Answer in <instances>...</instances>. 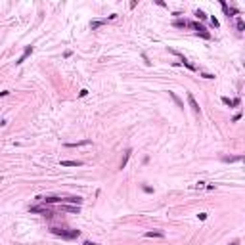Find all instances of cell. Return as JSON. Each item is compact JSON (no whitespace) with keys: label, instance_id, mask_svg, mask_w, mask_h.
Instances as JSON below:
<instances>
[{"label":"cell","instance_id":"14","mask_svg":"<svg viewBox=\"0 0 245 245\" xmlns=\"http://www.w3.org/2000/svg\"><path fill=\"white\" fill-rule=\"evenodd\" d=\"M176 54H178V52H176ZM178 56H180V54H178ZM180 58H182L180 65H186V67H188V69H190V71H195V65H192L190 61H188V60H186V58H184V56H180Z\"/></svg>","mask_w":245,"mask_h":245},{"label":"cell","instance_id":"28","mask_svg":"<svg viewBox=\"0 0 245 245\" xmlns=\"http://www.w3.org/2000/svg\"><path fill=\"white\" fill-rule=\"evenodd\" d=\"M155 4H157V6H161V8H165V6H167L165 2H163V0H155Z\"/></svg>","mask_w":245,"mask_h":245},{"label":"cell","instance_id":"3","mask_svg":"<svg viewBox=\"0 0 245 245\" xmlns=\"http://www.w3.org/2000/svg\"><path fill=\"white\" fill-rule=\"evenodd\" d=\"M188 103H190V107L194 109L195 115H199V113H201V107H199V103L195 102V98H194V94H192V92H188Z\"/></svg>","mask_w":245,"mask_h":245},{"label":"cell","instance_id":"24","mask_svg":"<svg viewBox=\"0 0 245 245\" xmlns=\"http://www.w3.org/2000/svg\"><path fill=\"white\" fill-rule=\"evenodd\" d=\"M239 119H241V113H236V115L232 117V123H237Z\"/></svg>","mask_w":245,"mask_h":245},{"label":"cell","instance_id":"6","mask_svg":"<svg viewBox=\"0 0 245 245\" xmlns=\"http://www.w3.org/2000/svg\"><path fill=\"white\" fill-rule=\"evenodd\" d=\"M31 213H40V214H44V217H48V218L52 217L50 211H48L46 207H40V205H37V207H31Z\"/></svg>","mask_w":245,"mask_h":245},{"label":"cell","instance_id":"17","mask_svg":"<svg viewBox=\"0 0 245 245\" xmlns=\"http://www.w3.org/2000/svg\"><path fill=\"white\" fill-rule=\"evenodd\" d=\"M86 144H90V140H81V142L77 144H65L67 148H79V146H86Z\"/></svg>","mask_w":245,"mask_h":245},{"label":"cell","instance_id":"23","mask_svg":"<svg viewBox=\"0 0 245 245\" xmlns=\"http://www.w3.org/2000/svg\"><path fill=\"white\" fill-rule=\"evenodd\" d=\"M142 190L146 192V194H153V188H149V186H142Z\"/></svg>","mask_w":245,"mask_h":245},{"label":"cell","instance_id":"25","mask_svg":"<svg viewBox=\"0 0 245 245\" xmlns=\"http://www.w3.org/2000/svg\"><path fill=\"white\" fill-rule=\"evenodd\" d=\"M201 77L203 79H214V75H211V73H201Z\"/></svg>","mask_w":245,"mask_h":245},{"label":"cell","instance_id":"22","mask_svg":"<svg viewBox=\"0 0 245 245\" xmlns=\"http://www.w3.org/2000/svg\"><path fill=\"white\" fill-rule=\"evenodd\" d=\"M211 23H213V27H220V21H218V19L214 17V15L211 17Z\"/></svg>","mask_w":245,"mask_h":245},{"label":"cell","instance_id":"19","mask_svg":"<svg viewBox=\"0 0 245 245\" xmlns=\"http://www.w3.org/2000/svg\"><path fill=\"white\" fill-rule=\"evenodd\" d=\"M172 25H174V27H178V29H182V27H188V21H186V19H176Z\"/></svg>","mask_w":245,"mask_h":245},{"label":"cell","instance_id":"31","mask_svg":"<svg viewBox=\"0 0 245 245\" xmlns=\"http://www.w3.org/2000/svg\"><path fill=\"white\" fill-rule=\"evenodd\" d=\"M230 245H239V239H234V241H232Z\"/></svg>","mask_w":245,"mask_h":245},{"label":"cell","instance_id":"11","mask_svg":"<svg viewBox=\"0 0 245 245\" xmlns=\"http://www.w3.org/2000/svg\"><path fill=\"white\" fill-rule=\"evenodd\" d=\"M61 167H83V161H61Z\"/></svg>","mask_w":245,"mask_h":245},{"label":"cell","instance_id":"20","mask_svg":"<svg viewBox=\"0 0 245 245\" xmlns=\"http://www.w3.org/2000/svg\"><path fill=\"white\" fill-rule=\"evenodd\" d=\"M195 17L201 19V21H205V19H207V14H205L203 10H195Z\"/></svg>","mask_w":245,"mask_h":245},{"label":"cell","instance_id":"13","mask_svg":"<svg viewBox=\"0 0 245 245\" xmlns=\"http://www.w3.org/2000/svg\"><path fill=\"white\" fill-rule=\"evenodd\" d=\"M243 159V155H232V157H222V161L224 163H236V161H241Z\"/></svg>","mask_w":245,"mask_h":245},{"label":"cell","instance_id":"5","mask_svg":"<svg viewBox=\"0 0 245 245\" xmlns=\"http://www.w3.org/2000/svg\"><path fill=\"white\" fill-rule=\"evenodd\" d=\"M61 203H65V205H79L81 207V203H83V197H79V195H77V197H65L63 201H61Z\"/></svg>","mask_w":245,"mask_h":245},{"label":"cell","instance_id":"26","mask_svg":"<svg viewBox=\"0 0 245 245\" xmlns=\"http://www.w3.org/2000/svg\"><path fill=\"white\" fill-rule=\"evenodd\" d=\"M197 217H199V220H207V213H199Z\"/></svg>","mask_w":245,"mask_h":245},{"label":"cell","instance_id":"27","mask_svg":"<svg viewBox=\"0 0 245 245\" xmlns=\"http://www.w3.org/2000/svg\"><path fill=\"white\" fill-rule=\"evenodd\" d=\"M86 94H88V90H86V88H83V90H81V92H79V96H81V98H84V96H86Z\"/></svg>","mask_w":245,"mask_h":245},{"label":"cell","instance_id":"30","mask_svg":"<svg viewBox=\"0 0 245 245\" xmlns=\"http://www.w3.org/2000/svg\"><path fill=\"white\" fill-rule=\"evenodd\" d=\"M83 245H98V243H94V241H84Z\"/></svg>","mask_w":245,"mask_h":245},{"label":"cell","instance_id":"2","mask_svg":"<svg viewBox=\"0 0 245 245\" xmlns=\"http://www.w3.org/2000/svg\"><path fill=\"white\" fill-rule=\"evenodd\" d=\"M188 27L195 29V33H197V35H201L203 38H207V40L211 38V33H209L207 29H205L203 25H201V23H195V21H188Z\"/></svg>","mask_w":245,"mask_h":245},{"label":"cell","instance_id":"15","mask_svg":"<svg viewBox=\"0 0 245 245\" xmlns=\"http://www.w3.org/2000/svg\"><path fill=\"white\" fill-rule=\"evenodd\" d=\"M169 96H171L172 100H174V103H176V105H178V107H180V109H184V103H182V100H180V98H178V96H176L174 92H169Z\"/></svg>","mask_w":245,"mask_h":245},{"label":"cell","instance_id":"29","mask_svg":"<svg viewBox=\"0 0 245 245\" xmlns=\"http://www.w3.org/2000/svg\"><path fill=\"white\" fill-rule=\"evenodd\" d=\"M8 94H10V92H8V90H4V92H0V98H4V96H8Z\"/></svg>","mask_w":245,"mask_h":245},{"label":"cell","instance_id":"10","mask_svg":"<svg viewBox=\"0 0 245 245\" xmlns=\"http://www.w3.org/2000/svg\"><path fill=\"white\" fill-rule=\"evenodd\" d=\"M144 236H146V237H163V236H165V232H161V230H151V232H146Z\"/></svg>","mask_w":245,"mask_h":245},{"label":"cell","instance_id":"18","mask_svg":"<svg viewBox=\"0 0 245 245\" xmlns=\"http://www.w3.org/2000/svg\"><path fill=\"white\" fill-rule=\"evenodd\" d=\"M236 27H237V31H239V33L245 31V23H243V19H241V17L236 19Z\"/></svg>","mask_w":245,"mask_h":245},{"label":"cell","instance_id":"9","mask_svg":"<svg viewBox=\"0 0 245 245\" xmlns=\"http://www.w3.org/2000/svg\"><path fill=\"white\" fill-rule=\"evenodd\" d=\"M42 201H44V203H61V201H63V199L61 197H54V195H46V197H40Z\"/></svg>","mask_w":245,"mask_h":245},{"label":"cell","instance_id":"21","mask_svg":"<svg viewBox=\"0 0 245 245\" xmlns=\"http://www.w3.org/2000/svg\"><path fill=\"white\" fill-rule=\"evenodd\" d=\"M220 6H222V12H224V15H228V17H230V8H228V4L224 2V0H220Z\"/></svg>","mask_w":245,"mask_h":245},{"label":"cell","instance_id":"1","mask_svg":"<svg viewBox=\"0 0 245 245\" xmlns=\"http://www.w3.org/2000/svg\"><path fill=\"white\" fill-rule=\"evenodd\" d=\"M50 232L54 236H61L65 239H73V237H79L81 232L79 230H71V232H65V230H60V228H50Z\"/></svg>","mask_w":245,"mask_h":245},{"label":"cell","instance_id":"7","mask_svg":"<svg viewBox=\"0 0 245 245\" xmlns=\"http://www.w3.org/2000/svg\"><path fill=\"white\" fill-rule=\"evenodd\" d=\"M222 103L224 105H230V107H236V105H239V98H236V100H230V98H226V96H222Z\"/></svg>","mask_w":245,"mask_h":245},{"label":"cell","instance_id":"8","mask_svg":"<svg viewBox=\"0 0 245 245\" xmlns=\"http://www.w3.org/2000/svg\"><path fill=\"white\" fill-rule=\"evenodd\" d=\"M61 209L67 211V213H77V214L81 213V207H79V205H61Z\"/></svg>","mask_w":245,"mask_h":245},{"label":"cell","instance_id":"12","mask_svg":"<svg viewBox=\"0 0 245 245\" xmlns=\"http://www.w3.org/2000/svg\"><path fill=\"white\" fill-rule=\"evenodd\" d=\"M130 155H132V151H130V149H126V151H125V157H123V161H121V167H119V169H125V167H126Z\"/></svg>","mask_w":245,"mask_h":245},{"label":"cell","instance_id":"16","mask_svg":"<svg viewBox=\"0 0 245 245\" xmlns=\"http://www.w3.org/2000/svg\"><path fill=\"white\" fill-rule=\"evenodd\" d=\"M105 23V19H96V21H90V29H98V27H102V25Z\"/></svg>","mask_w":245,"mask_h":245},{"label":"cell","instance_id":"4","mask_svg":"<svg viewBox=\"0 0 245 245\" xmlns=\"http://www.w3.org/2000/svg\"><path fill=\"white\" fill-rule=\"evenodd\" d=\"M31 54H33V46H25L23 54H21V58H19L17 61H15V65H21V63H23V61L27 60V58H29V56H31Z\"/></svg>","mask_w":245,"mask_h":245}]
</instances>
